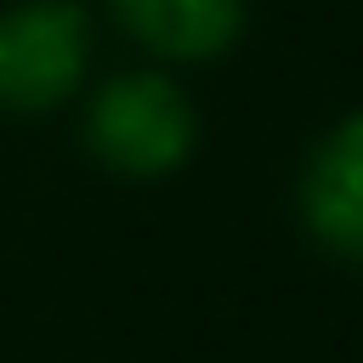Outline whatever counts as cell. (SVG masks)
<instances>
[{"mask_svg":"<svg viewBox=\"0 0 363 363\" xmlns=\"http://www.w3.org/2000/svg\"><path fill=\"white\" fill-rule=\"evenodd\" d=\"M113 11L164 57H216L244 23V0H113Z\"/></svg>","mask_w":363,"mask_h":363,"instance_id":"cell-4","label":"cell"},{"mask_svg":"<svg viewBox=\"0 0 363 363\" xmlns=\"http://www.w3.org/2000/svg\"><path fill=\"white\" fill-rule=\"evenodd\" d=\"M85 136H91V147L113 170L159 176V170L187 159V147H193V108L159 74H125V79H113L96 96V108L85 119Z\"/></svg>","mask_w":363,"mask_h":363,"instance_id":"cell-1","label":"cell"},{"mask_svg":"<svg viewBox=\"0 0 363 363\" xmlns=\"http://www.w3.org/2000/svg\"><path fill=\"white\" fill-rule=\"evenodd\" d=\"M306 227L346 261H363V113L335 125L301 182Z\"/></svg>","mask_w":363,"mask_h":363,"instance_id":"cell-3","label":"cell"},{"mask_svg":"<svg viewBox=\"0 0 363 363\" xmlns=\"http://www.w3.org/2000/svg\"><path fill=\"white\" fill-rule=\"evenodd\" d=\"M85 68V17L62 0H28L0 17V102L51 108Z\"/></svg>","mask_w":363,"mask_h":363,"instance_id":"cell-2","label":"cell"}]
</instances>
